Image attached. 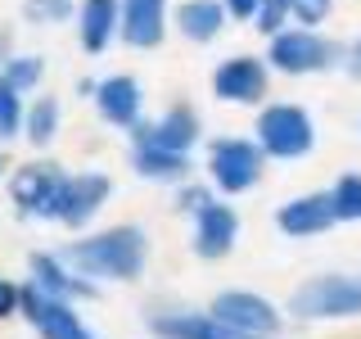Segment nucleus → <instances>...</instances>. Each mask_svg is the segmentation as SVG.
Masks as SVG:
<instances>
[{"instance_id": "f257e3e1", "label": "nucleus", "mask_w": 361, "mask_h": 339, "mask_svg": "<svg viewBox=\"0 0 361 339\" xmlns=\"http://www.w3.org/2000/svg\"><path fill=\"white\" fill-rule=\"evenodd\" d=\"M68 263L82 276H113V280H135L145 267V231L135 226H113V231L82 240L68 249Z\"/></svg>"}, {"instance_id": "f03ea898", "label": "nucleus", "mask_w": 361, "mask_h": 339, "mask_svg": "<svg viewBox=\"0 0 361 339\" xmlns=\"http://www.w3.org/2000/svg\"><path fill=\"white\" fill-rule=\"evenodd\" d=\"M289 308L298 316H361V280L357 276H312L307 285L293 290Z\"/></svg>"}, {"instance_id": "7ed1b4c3", "label": "nucleus", "mask_w": 361, "mask_h": 339, "mask_svg": "<svg viewBox=\"0 0 361 339\" xmlns=\"http://www.w3.org/2000/svg\"><path fill=\"white\" fill-rule=\"evenodd\" d=\"M316 131H312V118L307 109L298 105H271L262 109L257 118V145L271 154V158H302L312 150Z\"/></svg>"}, {"instance_id": "20e7f679", "label": "nucleus", "mask_w": 361, "mask_h": 339, "mask_svg": "<svg viewBox=\"0 0 361 339\" xmlns=\"http://www.w3.org/2000/svg\"><path fill=\"white\" fill-rule=\"evenodd\" d=\"M271 64L280 68V73H321V68L330 64H343V45L316 37L312 28H293V32H276V41H271Z\"/></svg>"}, {"instance_id": "39448f33", "label": "nucleus", "mask_w": 361, "mask_h": 339, "mask_svg": "<svg viewBox=\"0 0 361 339\" xmlns=\"http://www.w3.org/2000/svg\"><path fill=\"white\" fill-rule=\"evenodd\" d=\"M23 312H27V321L37 326L41 339H95V335L82 326V316L68 308V299H59V294H50V290H41L37 280L23 290Z\"/></svg>"}, {"instance_id": "423d86ee", "label": "nucleus", "mask_w": 361, "mask_h": 339, "mask_svg": "<svg viewBox=\"0 0 361 339\" xmlns=\"http://www.w3.org/2000/svg\"><path fill=\"white\" fill-rule=\"evenodd\" d=\"M262 154L267 150L253 141H217L208 154V172L226 195H240V190H248L262 177Z\"/></svg>"}, {"instance_id": "0eeeda50", "label": "nucleus", "mask_w": 361, "mask_h": 339, "mask_svg": "<svg viewBox=\"0 0 361 339\" xmlns=\"http://www.w3.org/2000/svg\"><path fill=\"white\" fill-rule=\"evenodd\" d=\"M109 190H113L109 177H99V172L63 177L59 195H54V213H50V218H59L63 226H86L99 213V203L109 199Z\"/></svg>"}, {"instance_id": "6e6552de", "label": "nucleus", "mask_w": 361, "mask_h": 339, "mask_svg": "<svg viewBox=\"0 0 361 339\" xmlns=\"http://www.w3.org/2000/svg\"><path fill=\"white\" fill-rule=\"evenodd\" d=\"M212 316H221L226 326H235V331H244V335H276L280 331V312L271 308L267 299H257V294H248V290H226L212 299Z\"/></svg>"}, {"instance_id": "1a4fd4ad", "label": "nucleus", "mask_w": 361, "mask_h": 339, "mask_svg": "<svg viewBox=\"0 0 361 339\" xmlns=\"http://www.w3.org/2000/svg\"><path fill=\"white\" fill-rule=\"evenodd\" d=\"M212 90H217L221 100H231V105H257V100L267 95V68H262V59H253V54H235V59H226L217 73H212Z\"/></svg>"}, {"instance_id": "9d476101", "label": "nucleus", "mask_w": 361, "mask_h": 339, "mask_svg": "<svg viewBox=\"0 0 361 339\" xmlns=\"http://www.w3.org/2000/svg\"><path fill=\"white\" fill-rule=\"evenodd\" d=\"M63 177L54 172L50 163H32V167H18L14 181H9V195H14V203L23 213H37V218H50L54 213V195H59Z\"/></svg>"}, {"instance_id": "9b49d317", "label": "nucleus", "mask_w": 361, "mask_h": 339, "mask_svg": "<svg viewBox=\"0 0 361 339\" xmlns=\"http://www.w3.org/2000/svg\"><path fill=\"white\" fill-rule=\"evenodd\" d=\"M199 141V118L195 109H172L158 122H135V145H154V150L190 154V145Z\"/></svg>"}, {"instance_id": "f8f14e48", "label": "nucleus", "mask_w": 361, "mask_h": 339, "mask_svg": "<svg viewBox=\"0 0 361 339\" xmlns=\"http://www.w3.org/2000/svg\"><path fill=\"white\" fill-rule=\"evenodd\" d=\"M235 235H240V218H235L226 203H203L195 213V249L199 258H226L235 244Z\"/></svg>"}, {"instance_id": "ddd939ff", "label": "nucleus", "mask_w": 361, "mask_h": 339, "mask_svg": "<svg viewBox=\"0 0 361 339\" xmlns=\"http://www.w3.org/2000/svg\"><path fill=\"white\" fill-rule=\"evenodd\" d=\"M338 222V213H334V195H302V199H289L285 208L276 213V226L285 235H321V231H330V226Z\"/></svg>"}, {"instance_id": "4468645a", "label": "nucleus", "mask_w": 361, "mask_h": 339, "mask_svg": "<svg viewBox=\"0 0 361 339\" xmlns=\"http://www.w3.org/2000/svg\"><path fill=\"white\" fill-rule=\"evenodd\" d=\"M167 0H122V41L135 50H149L163 41Z\"/></svg>"}, {"instance_id": "2eb2a0df", "label": "nucleus", "mask_w": 361, "mask_h": 339, "mask_svg": "<svg viewBox=\"0 0 361 339\" xmlns=\"http://www.w3.org/2000/svg\"><path fill=\"white\" fill-rule=\"evenodd\" d=\"M154 335L163 339H257L235 326H226L212 312H176V316H154Z\"/></svg>"}, {"instance_id": "dca6fc26", "label": "nucleus", "mask_w": 361, "mask_h": 339, "mask_svg": "<svg viewBox=\"0 0 361 339\" xmlns=\"http://www.w3.org/2000/svg\"><path fill=\"white\" fill-rule=\"evenodd\" d=\"M95 105H99V118L113 122V127H135L140 86H135V77H109V82H99V90H95Z\"/></svg>"}, {"instance_id": "f3484780", "label": "nucleus", "mask_w": 361, "mask_h": 339, "mask_svg": "<svg viewBox=\"0 0 361 339\" xmlns=\"http://www.w3.org/2000/svg\"><path fill=\"white\" fill-rule=\"evenodd\" d=\"M113 32H122V5L118 0H82V45L90 54L109 50Z\"/></svg>"}, {"instance_id": "a211bd4d", "label": "nucleus", "mask_w": 361, "mask_h": 339, "mask_svg": "<svg viewBox=\"0 0 361 339\" xmlns=\"http://www.w3.org/2000/svg\"><path fill=\"white\" fill-rule=\"evenodd\" d=\"M32 280H37L41 290L59 294V299H90V294H95L86 280L68 276V267L59 263V258H50V254H37V258H32Z\"/></svg>"}, {"instance_id": "6ab92c4d", "label": "nucleus", "mask_w": 361, "mask_h": 339, "mask_svg": "<svg viewBox=\"0 0 361 339\" xmlns=\"http://www.w3.org/2000/svg\"><path fill=\"white\" fill-rule=\"evenodd\" d=\"M176 23L190 41H212L226 23V5H217V0H185L176 9Z\"/></svg>"}, {"instance_id": "aec40b11", "label": "nucleus", "mask_w": 361, "mask_h": 339, "mask_svg": "<svg viewBox=\"0 0 361 339\" xmlns=\"http://www.w3.org/2000/svg\"><path fill=\"white\" fill-rule=\"evenodd\" d=\"M185 154H172V150H154V145H135V172L140 177H154V181H176L185 177Z\"/></svg>"}, {"instance_id": "412c9836", "label": "nucleus", "mask_w": 361, "mask_h": 339, "mask_svg": "<svg viewBox=\"0 0 361 339\" xmlns=\"http://www.w3.org/2000/svg\"><path fill=\"white\" fill-rule=\"evenodd\" d=\"M54 131H59V105H54V100H37V109L27 113V141L50 145Z\"/></svg>"}, {"instance_id": "4be33fe9", "label": "nucleus", "mask_w": 361, "mask_h": 339, "mask_svg": "<svg viewBox=\"0 0 361 339\" xmlns=\"http://www.w3.org/2000/svg\"><path fill=\"white\" fill-rule=\"evenodd\" d=\"M330 195H334L338 222H361V177H338V186Z\"/></svg>"}, {"instance_id": "5701e85b", "label": "nucleus", "mask_w": 361, "mask_h": 339, "mask_svg": "<svg viewBox=\"0 0 361 339\" xmlns=\"http://www.w3.org/2000/svg\"><path fill=\"white\" fill-rule=\"evenodd\" d=\"M23 122V105H18V86L9 82L5 73H0V141H9V136L18 131Z\"/></svg>"}, {"instance_id": "b1692460", "label": "nucleus", "mask_w": 361, "mask_h": 339, "mask_svg": "<svg viewBox=\"0 0 361 339\" xmlns=\"http://www.w3.org/2000/svg\"><path fill=\"white\" fill-rule=\"evenodd\" d=\"M23 14L32 23H59L73 14V0H23Z\"/></svg>"}, {"instance_id": "393cba45", "label": "nucleus", "mask_w": 361, "mask_h": 339, "mask_svg": "<svg viewBox=\"0 0 361 339\" xmlns=\"http://www.w3.org/2000/svg\"><path fill=\"white\" fill-rule=\"evenodd\" d=\"M334 9V0H289V14L302 23V28H316V23H325Z\"/></svg>"}, {"instance_id": "a878e982", "label": "nucleus", "mask_w": 361, "mask_h": 339, "mask_svg": "<svg viewBox=\"0 0 361 339\" xmlns=\"http://www.w3.org/2000/svg\"><path fill=\"white\" fill-rule=\"evenodd\" d=\"M41 73H45V64H41V59H27V54H23V59H14V64L5 68V77H9V82H14L18 90L37 86V82H41Z\"/></svg>"}, {"instance_id": "bb28decb", "label": "nucleus", "mask_w": 361, "mask_h": 339, "mask_svg": "<svg viewBox=\"0 0 361 339\" xmlns=\"http://www.w3.org/2000/svg\"><path fill=\"white\" fill-rule=\"evenodd\" d=\"M18 308H23V290L9 285V280L0 276V316H9V312H18Z\"/></svg>"}, {"instance_id": "cd10ccee", "label": "nucleus", "mask_w": 361, "mask_h": 339, "mask_svg": "<svg viewBox=\"0 0 361 339\" xmlns=\"http://www.w3.org/2000/svg\"><path fill=\"white\" fill-rule=\"evenodd\" d=\"M221 5H226V14H235V18H257L262 0H221Z\"/></svg>"}, {"instance_id": "c85d7f7f", "label": "nucleus", "mask_w": 361, "mask_h": 339, "mask_svg": "<svg viewBox=\"0 0 361 339\" xmlns=\"http://www.w3.org/2000/svg\"><path fill=\"white\" fill-rule=\"evenodd\" d=\"M343 59H348V64H343L348 73H353V77H361V41H357V45H348V50H343Z\"/></svg>"}, {"instance_id": "c756f323", "label": "nucleus", "mask_w": 361, "mask_h": 339, "mask_svg": "<svg viewBox=\"0 0 361 339\" xmlns=\"http://www.w3.org/2000/svg\"><path fill=\"white\" fill-rule=\"evenodd\" d=\"M271 5H289V0H271Z\"/></svg>"}, {"instance_id": "7c9ffc66", "label": "nucleus", "mask_w": 361, "mask_h": 339, "mask_svg": "<svg viewBox=\"0 0 361 339\" xmlns=\"http://www.w3.org/2000/svg\"><path fill=\"white\" fill-rule=\"evenodd\" d=\"M0 167H5V158H0Z\"/></svg>"}]
</instances>
